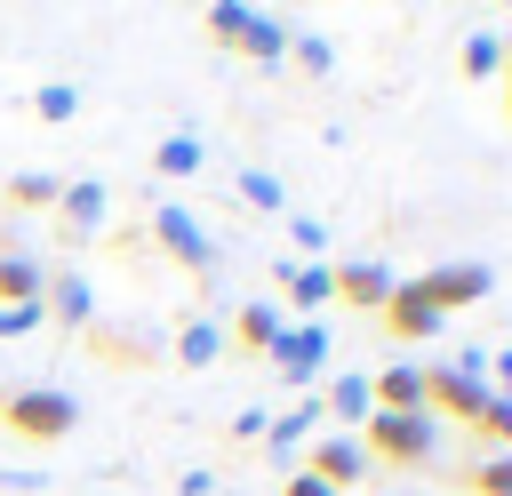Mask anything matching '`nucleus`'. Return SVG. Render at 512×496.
I'll return each mask as SVG.
<instances>
[{
  "instance_id": "obj_3",
  "label": "nucleus",
  "mask_w": 512,
  "mask_h": 496,
  "mask_svg": "<svg viewBox=\"0 0 512 496\" xmlns=\"http://www.w3.org/2000/svg\"><path fill=\"white\" fill-rule=\"evenodd\" d=\"M152 248H160L168 264H184L192 280H208V272H216V232H208L192 208H176V200H160V208H152Z\"/></svg>"
},
{
  "instance_id": "obj_25",
  "label": "nucleus",
  "mask_w": 512,
  "mask_h": 496,
  "mask_svg": "<svg viewBox=\"0 0 512 496\" xmlns=\"http://www.w3.org/2000/svg\"><path fill=\"white\" fill-rule=\"evenodd\" d=\"M32 112H40V120H56V128H64V120H72V112H80V88H72V80H48V88H40V96H32Z\"/></svg>"
},
{
  "instance_id": "obj_1",
  "label": "nucleus",
  "mask_w": 512,
  "mask_h": 496,
  "mask_svg": "<svg viewBox=\"0 0 512 496\" xmlns=\"http://www.w3.org/2000/svg\"><path fill=\"white\" fill-rule=\"evenodd\" d=\"M360 448H368V464L384 456V464H432L440 456V416L432 408H376L368 424H360Z\"/></svg>"
},
{
  "instance_id": "obj_31",
  "label": "nucleus",
  "mask_w": 512,
  "mask_h": 496,
  "mask_svg": "<svg viewBox=\"0 0 512 496\" xmlns=\"http://www.w3.org/2000/svg\"><path fill=\"white\" fill-rule=\"evenodd\" d=\"M264 424H272L264 408H240V416H232V440H264Z\"/></svg>"
},
{
  "instance_id": "obj_24",
  "label": "nucleus",
  "mask_w": 512,
  "mask_h": 496,
  "mask_svg": "<svg viewBox=\"0 0 512 496\" xmlns=\"http://www.w3.org/2000/svg\"><path fill=\"white\" fill-rule=\"evenodd\" d=\"M232 192H240L248 208H264V216H280V208H288V192H280V176H264V168H248V176H240Z\"/></svg>"
},
{
  "instance_id": "obj_2",
  "label": "nucleus",
  "mask_w": 512,
  "mask_h": 496,
  "mask_svg": "<svg viewBox=\"0 0 512 496\" xmlns=\"http://www.w3.org/2000/svg\"><path fill=\"white\" fill-rule=\"evenodd\" d=\"M0 424H8L16 440H64V432L80 424V400H72L64 384H8V392H0Z\"/></svg>"
},
{
  "instance_id": "obj_29",
  "label": "nucleus",
  "mask_w": 512,
  "mask_h": 496,
  "mask_svg": "<svg viewBox=\"0 0 512 496\" xmlns=\"http://www.w3.org/2000/svg\"><path fill=\"white\" fill-rule=\"evenodd\" d=\"M288 56H296V64H304V72H312V80H320V72H328V64H336V48H328V40H320V32H312V40H288Z\"/></svg>"
},
{
  "instance_id": "obj_9",
  "label": "nucleus",
  "mask_w": 512,
  "mask_h": 496,
  "mask_svg": "<svg viewBox=\"0 0 512 496\" xmlns=\"http://www.w3.org/2000/svg\"><path fill=\"white\" fill-rule=\"evenodd\" d=\"M392 288H400V272H392L384 256H352V264H336V304H352V312H384Z\"/></svg>"
},
{
  "instance_id": "obj_11",
  "label": "nucleus",
  "mask_w": 512,
  "mask_h": 496,
  "mask_svg": "<svg viewBox=\"0 0 512 496\" xmlns=\"http://www.w3.org/2000/svg\"><path fill=\"white\" fill-rule=\"evenodd\" d=\"M320 416H328V408H320V392H304L296 408H280V416L264 424V440H256V448H264V456H280V464H296V456H304V440L320 432Z\"/></svg>"
},
{
  "instance_id": "obj_15",
  "label": "nucleus",
  "mask_w": 512,
  "mask_h": 496,
  "mask_svg": "<svg viewBox=\"0 0 512 496\" xmlns=\"http://www.w3.org/2000/svg\"><path fill=\"white\" fill-rule=\"evenodd\" d=\"M48 296V264L32 248H0V304H40Z\"/></svg>"
},
{
  "instance_id": "obj_22",
  "label": "nucleus",
  "mask_w": 512,
  "mask_h": 496,
  "mask_svg": "<svg viewBox=\"0 0 512 496\" xmlns=\"http://www.w3.org/2000/svg\"><path fill=\"white\" fill-rule=\"evenodd\" d=\"M56 192H64V176H48V168L8 176V200H16V208H56Z\"/></svg>"
},
{
  "instance_id": "obj_33",
  "label": "nucleus",
  "mask_w": 512,
  "mask_h": 496,
  "mask_svg": "<svg viewBox=\"0 0 512 496\" xmlns=\"http://www.w3.org/2000/svg\"><path fill=\"white\" fill-rule=\"evenodd\" d=\"M280 496H336V488H320L312 472H288V488H280Z\"/></svg>"
},
{
  "instance_id": "obj_20",
  "label": "nucleus",
  "mask_w": 512,
  "mask_h": 496,
  "mask_svg": "<svg viewBox=\"0 0 512 496\" xmlns=\"http://www.w3.org/2000/svg\"><path fill=\"white\" fill-rule=\"evenodd\" d=\"M216 352H224V328H216L208 312H192V320L176 328V360H184V368H208Z\"/></svg>"
},
{
  "instance_id": "obj_12",
  "label": "nucleus",
  "mask_w": 512,
  "mask_h": 496,
  "mask_svg": "<svg viewBox=\"0 0 512 496\" xmlns=\"http://www.w3.org/2000/svg\"><path fill=\"white\" fill-rule=\"evenodd\" d=\"M48 320H64V328H96V288H88V272H48Z\"/></svg>"
},
{
  "instance_id": "obj_7",
  "label": "nucleus",
  "mask_w": 512,
  "mask_h": 496,
  "mask_svg": "<svg viewBox=\"0 0 512 496\" xmlns=\"http://www.w3.org/2000/svg\"><path fill=\"white\" fill-rule=\"evenodd\" d=\"M264 360H272L288 384H312V376L328 368V320H288V328H280V344H272Z\"/></svg>"
},
{
  "instance_id": "obj_27",
  "label": "nucleus",
  "mask_w": 512,
  "mask_h": 496,
  "mask_svg": "<svg viewBox=\"0 0 512 496\" xmlns=\"http://www.w3.org/2000/svg\"><path fill=\"white\" fill-rule=\"evenodd\" d=\"M472 488H480V496H512V448L480 456V464H472Z\"/></svg>"
},
{
  "instance_id": "obj_8",
  "label": "nucleus",
  "mask_w": 512,
  "mask_h": 496,
  "mask_svg": "<svg viewBox=\"0 0 512 496\" xmlns=\"http://www.w3.org/2000/svg\"><path fill=\"white\" fill-rule=\"evenodd\" d=\"M376 320H384V336H400V344H424V336H440V328H448V320H440V304L424 296V280H400V288L384 296V312H376Z\"/></svg>"
},
{
  "instance_id": "obj_23",
  "label": "nucleus",
  "mask_w": 512,
  "mask_h": 496,
  "mask_svg": "<svg viewBox=\"0 0 512 496\" xmlns=\"http://www.w3.org/2000/svg\"><path fill=\"white\" fill-rule=\"evenodd\" d=\"M496 72H504V40L496 32H472L464 40V80H496Z\"/></svg>"
},
{
  "instance_id": "obj_10",
  "label": "nucleus",
  "mask_w": 512,
  "mask_h": 496,
  "mask_svg": "<svg viewBox=\"0 0 512 496\" xmlns=\"http://www.w3.org/2000/svg\"><path fill=\"white\" fill-rule=\"evenodd\" d=\"M488 288H496V272H488V264H472V256H464V264H432V272H424V296L440 304V320H448V312H464V304H480Z\"/></svg>"
},
{
  "instance_id": "obj_6",
  "label": "nucleus",
  "mask_w": 512,
  "mask_h": 496,
  "mask_svg": "<svg viewBox=\"0 0 512 496\" xmlns=\"http://www.w3.org/2000/svg\"><path fill=\"white\" fill-rule=\"evenodd\" d=\"M104 216H112V192H104L96 176H64V192H56V224H64V248L96 240V232H104Z\"/></svg>"
},
{
  "instance_id": "obj_5",
  "label": "nucleus",
  "mask_w": 512,
  "mask_h": 496,
  "mask_svg": "<svg viewBox=\"0 0 512 496\" xmlns=\"http://www.w3.org/2000/svg\"><path fill=\"white\" fill-rule=\"evenodd\" d=\"M296 472H312L320 488H360L368 480V448H360V432H320V440H304V464Z\"/></svg>"
},
{
  "instance_id": "obj_14",
  "label": "nucleus",
  "mask_w": 512,
  "mask_h": 496,
  "mask_svg": "<svg viewBox=\"0 0 512 496\" xmlns=\"http://www.w3.org/2000/svg\"><path fill=\"white\" fill-rule=\"evenodd\" d=\"M368 392H376V408H424V392H432V368H416V360H392L384 376H368Z\"/></svg>"
},
{
  "instance_id": "obj_30",
  "label": "nucleus",
  "mask_w": 512,
  "mask_h": 496,
  "mask_svg": "<svg viewBox=\"0 0 512 496\" xmlns=\"http://www.w3.org/2000/svg\"><path fill=\"white\" fill-rule=\"evenodd\" d=\"M288 240H296V248H312V264H320V248H328V224H320V216H288Z\"/></svg>"
},
{
  "instance_id": "obj_19",
  "label": "nucleus",
  "mask_w": 512,
  "mask_h": 496,
  "mask_svg": "<svg viewBox=\"0 0 512 496\" xmlns=\"http://www.w3.org/2000/svg\"><path fill=\"white\" fill-rule=\"evenodd\" d=\"M200 160H208V144H200L192 128H176V136H160V152H152V168H160L168 184H184V176H200Z\"/></svg>"
},
{
  "instance_id": "obj_13",
  "label": "nucleus",
  "mask_w": 512,
  "mask_h": 496,
  "mask_svg": "<svg viewBox=\"0 0 512 496\" xmlns=\"http://www.w3.org/2000/svg\"><path fill=\"white\" fill-rule=\"evenodd\" d=\"M280 288H288V312H304V320H312L320 304H336V264H312V256H304V264H288V272H280Z\"/></svg>"
},
{
  "instance_id": "obj_21",
  "label": "nucleus",
  "mask_w": 512,
  "mask_h": 496,
  "mask_svg": "<svg viewBox=\"0 0 512 496\" xmlns=\"http://www.w3.org/2000/svg\"><path fill=\"white\" fill-rule=\"evenodd\" d=\"M248 16H256V8H248V0H208V40H216V48H232V56H240V32H248Z\"/></svg>"
},
{
  "instance_id": "obj_26",
  "label": "nucleus",
  "mask_w": 512,
  "mask_h": 496,
  "mask_svg": "<svg viewBox=\"0 0 512 496\" xmlns=\"http://www.w3.org/2000/svg\"><path fill=\"white\" fill-rule=\"evenodd\" d=\"M472 432H488V448H512V400H504V392H488V408L472 416Z\"/></svg>"
},
{
  "instance_id": "obj_16",
  "label": "nucleus",
  "mask_w": 512,
  "mask_h": 496,
  "mask_svg": "<svg viewBox=\"0 0 512 496\" xmlns=\"http://www.w3.org/2000/svg\"><path fill=\"white\" fill-rule=\"evenodd\" d=\"M288 40H296V32H288L280 16H264V8H256V16H248V32H240V56H248L256 72H280V64H288Z\"/></svg>"
},
{
  "instance_id": "obj_4",
  "label": "nucleus",
  "mask_w": 512,
  "mask_h": 496,
  "mask_svg": "<svg viewBox=\"0 0 512 496\" xmlns=\"http://www.w3.org/2000/svg\"><path fill=\"white\" fill-rule=\"evenodd\" d=\"M424 408H432V416H448V424H472V416L488 408V352H456L448 368H432Z\"/></svg>"
},
{
  "instance_id": "obj_34",
  "label": "nucleus",
  "mask_w": 512,
  "mask_h": 496,
  "mask_svg": "<svg viewBox=\"0 0 512 496\" xmlns=\"http://www.w3.org/2000/svg\"><path fill=\"white\" fill-rule=\"evenodd\" d=\"M504 112H512V48H504Z\"/></svg>"
},
{
  "instance_id": "obj_32",
  "label": "nucleus",
  "mask_w": 512,
  "mask_h": 496,
  "mask_svg": "<svg viewBox=\"0 0 512 496\" xmlns=\"http://www.w3.org/2000/svg\"><path fill=\"white\" fill-rule=\"evenodd\" d=\"M488 392H504V400H512V344L488 360Z\"/></svg>"
},
{
  "instance_id": "obj_17",
  "label": "nucleus",
  "mask_w": 512,
  "mask_h": 496,
  "mask_svg": "<svg viewBox=\"0 0 512 496\" xmlns=\"http://www.w3.org/2000/svg\"><path fill=\"white\" fill-rule=\"evenodd\" d=\"M280 328H288V312H280V304H240V312H232V328H224V344H240V352H272V344H280Z\"/></svg>"
},
{
  "instance_id": "obj_18",
  "label": "nucleus",
  "mask_w": 512,
  "mask_h": 496,
  "mask_svg": "<svg viewBox=\"0 0 512 496\" xmlns=\"http://www.w3.org/2000/svg\"><path fill=\"white\" fill-rule=\"evenodd\" d=\"M320 408H328V416H336V424H344V432H360V424H368V416H376V392H368V376H336V384H328V400H320Z\"/></svg>"
},
{
  "instance_id": "obj_28",
  "label": "nucleus",
  "mask_w": 512,
  "mask_h": 496,
  "mask_svg": "<svg viewBox=\"0 0 512 496\" xmlns=\"http://www.w3.org/2000/svg\"><path fill=\"white\" fill-rule=\"evenodd\" d=\"M48 320V304H0V344H16V336H32Z\"/></svg>"
}]
</instances>
